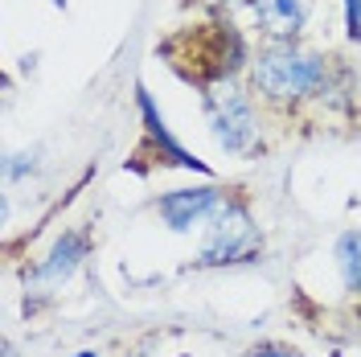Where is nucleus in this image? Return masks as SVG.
Listing matches in <instances>:
<instances>
[{
	"instance_id": "4",
	"label": "nucleus",
	"mask_w": 361,
	"mask_h": 357,
	"mask_svg": "<svg viewBox=\"0 0 361 357\" xmlns=\"http://www.w3.org/2000/svg\"><path fill=\"white\" fill-rule=\"evenodd\" d=\"M218 205H222V193H218L214 185H205V189H177V193H164V198L157 201V214L164 218L169 230L185 234V230H193L202 218H214Z\"/></svg>"
},
{
	"instance_id": "7",
	"label": "nucleus",
	"mask_w": 361,
	"mask_h": 357,
	"mask_svg": "<svg viewBox=\"0 0 361 357\" xmlns=\"http://www.w3.org/2000/svg\"><path fill=\"white\" fill-rule=\"evenodd\" d=\"M135 95H140V115H144V128H148V140H152V144H157L160 152L169 157V164H180V169H205L202 160H197V157H189V152L180 148L177 140L169 135V128H164V119H160V115H157V107H152V95H148L144 87L135 90Z\"/></svg>"
},
{
	"instance_id": "9",
	"label": "nucleus",
	"mask_w": 361,
	"mask_h": 357,
	"mask_svg": "<svg viewBox=\"0 0 361 357\" xmlns=\"http://www.w3.org/2000/svg\"><path fill=\"white\" fill-rule=\"evenodd\" d=\"M247 357H304V353L292 349V345H279V341H263V345H255Z\"/></svg>"
},
{
	"instance_id": "1",
	"label": "nucleus",
	"mask_w": 361,
	"mask_h": 357,
	"mask_svg": "<svg viewBox=\"0 0 361 357\" xmlns=\"http://www.w3.org/2000/svg\"><path fill=\"white\" fill-rule=\"evenodd\" d=\"M250 78H255V90L263 99H271V103H295V99L320 95L329 87V62L292 42H275L250 62Z\"/></svg>"
},
{
	"instance_id": "2",
	"label": "nucleus",
	"mask_w": 361,
	"mask_h": 357,
	"mask_svg": "<svg viewBox=\"0 0 361 357\" xmlns=\"http://www.w3.org/2000/svg\"><path fill=\"white\" fill-rule=\"evenodd\" d=\"M205 115H209L214 140L222 144L226 152H234V157L255 152V144H259L255 103H250L247 90L234 83V74H230V78H214V83H205Z\"/></svg>"
},
{
	"instance_id": "11",
	"label": "nucleus",
	"mask_w": 361,
	"mask_h": 357,
	"mask_svg": "<svg viewBox=\"0 0 361 357\" xmlns=\"http://www.w3.org/2000/svg\"><path fill=\"white\" fill-rule=\"evenodd\" d=\"M54 4H58V8H66V0H54Z\"/></svg>"
},
{
	"instance_id": "5",
	"label": "nucleus",
	"mask_w": 361,
	"mask_h": 357,
	"mask_svg": "<svg viewBox=\"0 0 361 357\" xmlns=\"http://www.w3.org/2000/svg\"><path fill=\"white\" fill-rule=\"evenodd\" d=\"M250 13L271 42H292L308 25L312 0H250Z\"/></svg>"
},
{
	"instance_id": "10",
	"label": "nucleus",
	"mask_w": 361,
	"mask_h": 357,
	"mask_svg": "<svg viewBox=\"0 0 361 357\" xmlns=\"http://www.w3.org/2000/svg\"><path fill=\"white\" fill-rule=\"evenodd\" d=\"M345 29L353 42H361V0H345Z\"/></svg>"
},
{
	"instance_id": "12",
	"label": "nucleus",
	"mask_w": 361,
	"mask_h": 357,
	"mask_svg": "<svg viewBox=\"0 0 361 357\" xmlns=\"http://www.w3.org/2000/svg\"><path fill=\"white\" fill-rule=\"evenodd\" d=\"M78 357H94V353H78Z\"/></svg>"
},
{
	"instance_id": "3",
	"label": "nucleus",
	"mask_w": 361,
	"mask_h": 357,
	"mask_svg": "<svg viewBox=\"0 0 361 357\" xmlns=\"http://www.w3.org/2000/svg\"><path fill=\"white\" fill-rule=\"evenodd\" d=\"M259 255V226L250 218L247 201L230 198L209 218V234L202 243V267H226V263H250Z\"/></svg>"
},
{
	"instance_id": "6",
	"label": "nucleus",
	"mask_w": 361,
	"mask_h": 357,
	"mask_svg": "<svg viewBox=\"0 0 361 357\" xmlns=\"http://www.w3.org/2000/svg\"><path fill=\"white\" fill-rule=\"evenodd\" d=\"M87 250H90V243H87V234H62V243L49 250V259H45L42 267H37V284H66L70 275L78 271V263L87 259Z\"/></svg>"
},
{
	"instance_id": "8",
	"label": "nucleus",
	"mask_w": 361,
	"mask_h": 357,
	"mask_svg": "<svg viewBox=\"0 0 361 357\" xmlns=\"http://www.w3.org/2000/svg\"><path fill=\"white\" fill-rule=\"evenodd\" d=\"M337 267L345 288L361 296V230H349L337 238Z\"/></svg>"
}]
</instances>
